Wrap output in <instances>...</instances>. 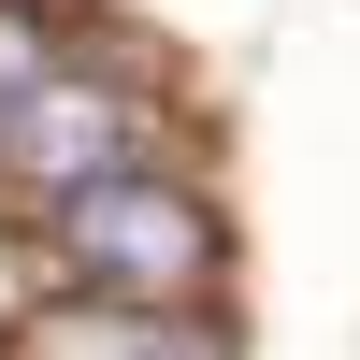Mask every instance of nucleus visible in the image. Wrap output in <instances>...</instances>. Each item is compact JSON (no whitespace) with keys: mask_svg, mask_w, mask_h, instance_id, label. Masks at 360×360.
I'll list each match as a JSON object with an SVG mask.
<instances>
[{"mask_svg":"<svg viewBox=\"0 0 360 360\" xmlns=\"http://www.w3.org/2000/svg\"><path fill=\"white\" fill-rule=\"evenodd\" d=\"M58 259H72L86 303H144V317H173L202 274H217V217H202L173 173H101V188L58 202Z\"/></svg>","mask_w":360,"mask_h":360,"instance_id":"obj_1","label":"nucleus"},{"mask_svg":"<svg viewBox=\"0 0 360 360\" xmlns=\"http://www.w3.org/2000/svg\"><path fill=\"white\" fill-rule=\"evenodd\" d=\"M0 159H15L44 202H72V188H101V173H144V115L101 101V86H44V101L15 115V144H0Z\"/></svg>","mask_w":360,"mask_h":360,"instance_id":"obj_2","label":"nucleus"},{"mask_svg":"<svg viewBox=\"0 0 360 360\" xmlns=\"http://www.w3.org/2000/svg\"><path fill=\"white\" fill-rule=\"evenodd\" d=\"M72 360H231L217 332H188V317H144V303H101V332H86Z\"/></svg>","mask_w":360,"mask_h":360,"instance_id":"obj_3","label":"nucleus"},{"mask_svg":"<svg viewBox=\"0 0 360 360\" xmlns=\"http://www.w3.org/2000/svg\"><path fill=\"white\" fill-rule=\"evenodd\" d=\"M29 101H44V15H15V0H0V144H15Z\"/></svg>","mask_w":360,"mask_h":360,"instance_id":"obj_4","label":"nucleus"}]
</instances>
